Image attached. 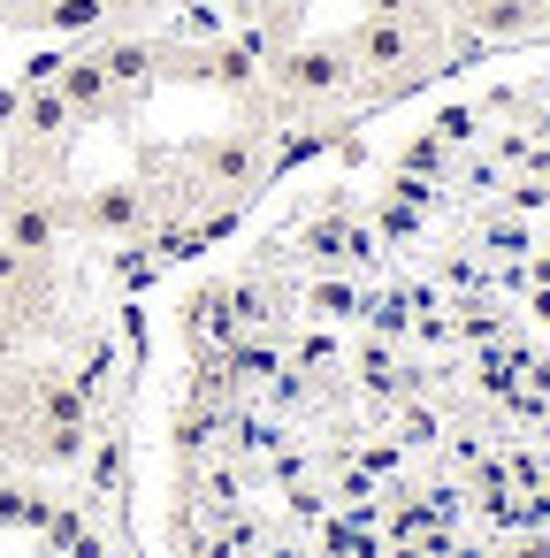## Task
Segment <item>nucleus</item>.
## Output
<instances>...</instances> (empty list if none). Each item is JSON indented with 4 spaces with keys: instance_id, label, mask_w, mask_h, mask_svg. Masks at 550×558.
<instances>
[{
    "instance_id": "1",
    "label": "nucleus",
    "mask_w": 550,
    "mask_h": 558,
    "mask_svg": "<svg viewBox=\"0 0 550 558\" xmlns=\"http://www.w3.org/2000/svg\"><path fill=\"white\" fill-rule=\"evenodd\" d=\"M154 558H550V54L298 154L146 299Z\"/></svg>"
}]
</instances>
